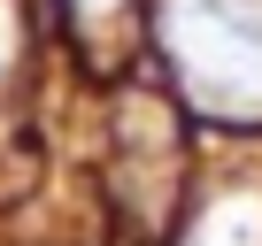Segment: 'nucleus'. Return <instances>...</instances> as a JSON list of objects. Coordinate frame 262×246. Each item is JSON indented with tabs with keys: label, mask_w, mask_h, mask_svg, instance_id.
Instances as JSON below:
<instances>
[{
	"label": "nucleus",
	"mask_w": 262,
	"mask_h": 246,
	"mask_svg": "<svg viewBox=\"0 0 262 246\" xmlns=\"http://www.w3.org/2000/svg\"><path fill=\"white\" fill-rule=\"evenodd\" d=\"M170 39H178V62L208 92L262 85V0H178Z\"/></svg>",
	"instance_id": "f257e3e1"
},
{
	"label": "nucleus",
	"mask_w": 262,
	"mask_h": 246,
	"mask_svg": "<svg viewBox=\"0 0 262 246\" xmlns=\"http://www.w3.org/2000/svg\"><path fill=\"white\" fill-rule=\"evenodd\" d=\"M193 246H262V215H254L247 200H224L216 215H201Z\"/></svg>",
	"instance_id": "f03ea898"
},
{
	"label": "nucleus",
	"mask_w": 262,
	"mask_h": 246,
	"mask_svg": "<svg viewBox=\"0 0 262 246\" xmlns=\"http://www.w3.org/2000/svg\"><path fill=\"white\" fill-rule=\"evenodd\" d=\"M0 62H8V16H0Z\"/></svg>",
	"instance_id": "7ed1b4c3"
},
{
	"label": "nucleus",
	"mask_w": 262,
	"mask_h": 246,
	"mask_svg": "<svg viewBox=\"0 0 262 246\" xmlns=\"http://www.w3.org/2000/svg\"><path fill=\"white\" fill-rule=\"evenodd\" d=\"M85 8H108V0H85Z\"/></svg>",
	"instance_id": "20e7f679"
}]
</instances>
